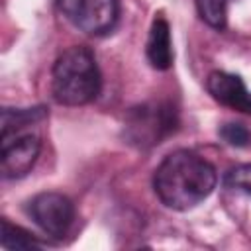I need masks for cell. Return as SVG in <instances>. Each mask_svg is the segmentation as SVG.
<instances>
[{
  "label": "cell",
  "instance_id": "cell-9",
  "mask_svg": "<svg viewBox=\"0 0 251 251\" xmlns=\"http://www.w3.org/2000/svg\"><path fill=\"white\" fill-rule=\"evenodd\" d=\"M0 243L4 249H39L41 243L20 226L10 224L8 220H2V237Z\"/></svg>",
  "mask_w": 251,
  "mask_h": 251
},
{
  "label": "cell",
  "instance_id": "cell-4",
  "mask_svg": "<svg viewBox=\"0 0 251 251\" xmlns=\"http://www.w3.org/2000/svg\"><path fill=\"white\" fill-rule=\"evenodd\" d=\"M63 16L86 35L110 33L120 16L118 0H57Z\"/></svg>",
  "mask_w": 251,
  "mask_h": 251
},
{
  "label": "cell",
  "instance_id": "cell-7",
  "mask_svg": "<svg viewBox=\"0 0 251 251\" xmlns=\"http://www.w3.org/2000/svg\"><path fill=\"white\" fill-rule=\"evenodd\" d=\"M206 88L216 102L231 110L251 114V92L243 84L241 76L226 71H214L206 78Z\"/></svg>",
  "mask_w": 251,
  "mask_h": 251
},
{
  "label": "cell",
  "instance_id": "cell-11",
  "mask_svg": "<svg viewBox=\"0 0 251 251\" xmlns=\"http://www.w3.org/2000/svg\"><path fill=\"white\" fill-rule=\"evenodd\" d=\"M224 184L231 190H239V192L251 196V163L237 165V167L229 169L224 176Z\"/></svg>",
  "mask_w": 251,
  "mask_h": 251
},
{
  "label": "cell",
  "instance_id": "cell-8",
  "mask_svg": "<svg viewBox=\"0 0 251 251\" xmlns=\"http://www.w3.org/2000/svg\"><path fill=\"white\" fill-rule=\"evenodd\" d=\"M147 59L153 69L167 71L173 65V45H171V27L163 16H157L151 24L147 37Z\"/></svg>",
  "mask_w": 251,
  "mask_h": 251
},
{
  "label": "cell",
  "instance_id": "cell-5",
  "mask_svg": "<svg viewBox=\"0 0 251 251\" xmlns=\"http://www.w3.org/2000/svg\"><path fill=\"white\" fill-rule=\"evenodd\" d=\"M31 220L51 237H63L75 222L73 202L59 192H41L27 204Z\"/></svg>",
  "mask_w": 251,
  "mask_h": 251
},
{
  "label": "cell",
  "instance_id": "cell-12",
  "mask_svg": "<svg viewBox=\"0 0 251 251\" xmlns=\"http://www.w3.org/2000/svg\"><path fill=\"white\" fill-rule=\"evenodd\" d=\"M218 133L231 147H247V145H251V131L243 124H237V122L224 124Z\"/></svg>",
  "mask_w": 251,
  "mask_h": 251
},
{
  "label": "cell",
  "instance_id": "cell-6",
  "mask_svg": "<svg viewBox=\"0 0 251 251\" xmlns=\"http://www.w3.org/2000/svg\"><path fill=\"white\" fill-rule=\"evenodd\" d=\"M41 151L39 135L31 131H10L2 133V176L4 178H20L27 175Z\"/></svg>",
  "mask_w": 251,
  "mask_h": 251
},
{
  "label": "cell",
  "instance_id": "cell-2",
  "mask_svg": "<svg viewBox=\"0 0 251 251\" xmlns=\"http://www.w3.org/2000/svg\"><path fill=\"white\" fill-rule=\"evenodd\" d=\"M100 86L98 63L88 47L75 45L57 57L51 73V90L59 104H88L100 94Z\"/></svg>",
  "mask_w": 251,
  "mask_h": 251
},
{
  "label": "cell",
  "instance_id": "cell-10",
  "mask_svg": "<svg viewBox=\"0 0 251 251\" xmlns=\"http://www.w3.org/2000/svg\"><path fill=\"white\" fill-rule=\"evenodd\" d=\"M227 2L229 0H196V10L210 27L224 29L227 22Z\"/></svg>",
  "mask_w": 251,
  "mask_h": 251
},
{
  "label": "cell",
  "instance_id": "cell-1",
  "mask_svg": "<svg viewBox=\"0 0 251 251\" xmlns=\"http://www.w3.org/2000/svg\"><path fill=\"white\" fill-rule=\"evenodd\" d=\"M218 180L216 169L198 153L178 149L169 153L153 175L159 200L171 210H190L210 196Z\"/></svg>",
  "mask_w": 251,
  "mask_h": 251
},
{
  "label": "cell",
  "instance_id": "cell-3",
  "mask_svg": "<svg viewBox=\"0 0 251 251\" xmlns=\"http://www.w3.org/2000/svg\"><path fill=\"white\" fill-rule=\"evenodd\" d=\"M176 110L167 102H151L131 108L124 133L126 139L135 147H153L176 129Z\"/></svg>",
  "mask_w": 251,
  "mask_h": 251
}]
</instances>
